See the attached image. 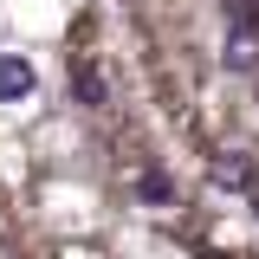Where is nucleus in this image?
Instances as JSON below:
<instances>
[{
    "instance_id": "obj_1",
    "label": "nucleus",
    "mask_w": 259,
    "mask_h": 259,
    "mask_svg": "<svg viewBox=\"0 0 259 259\" xmlns=\"http://www.w3.org/2000/svg\"><path fill=\"white\" fill-rule=\"evenodd\" d=\"M168 188L104 0H0V259Z\"/></svg>"
},
{
    "instance_id": "obj_2",
    "label": "nucleus",
    "mask_w": 259,
    "mask_h": 259,
    "mask_svg": "<svg viewBox=\"0 0 259 259\" xmlns=\"http://www.w3.org/2000/svg\"><path fill=\"white\" fill-rule=\"evenodd\" d=\"M104 20L162 156L259 233V0H104Z\"/></svg>"
},
{
    "instance_id": "obj_3",
    "label": "nucleus",
    "mask_w": 259,
    "mask_h": 259,
    "mask_svg": "<svg viewBox=\"0 0 259 259\" xmlns=\"http://www.w3.org/2000/svg\"><path fill=\"white\" fill-rule=\"evenodd\" d=\"M20 259H259V233L194 188H168L65 227Z\"/></svg>"
}]
</instances>
